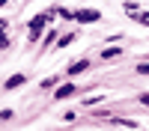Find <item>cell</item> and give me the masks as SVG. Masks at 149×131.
Returning <instances> with one entry per match:
<instances>
[{
	"mask_svg": "<svg viewBox=\"0 0 149 131\" xmlns=\"http://www.w3.org/2000/svg\"><path fill=\"white\" fill-rule=\"evenodd\" d=\"M21 83H24V75H12L6 80V89H15V87H21Z\"/></svg>",
	"mask_w": 149,
	"mask_h": 131,
	"instance_id": "obj_3",
	"label": "cell"
},
{
	"mask_svg": "<svg viewBox=\"0 0 149 131\" xmlns=\"http://www.w3.org/2000/svg\"><path fill=\"white\" fill-rule=\"evenodd\" d=\"M86 66H90V63H86V60H81V63H74V66H72L69 71H72V75H78V71H84Z\"/></svg>",
	"mask_w": 149,
	"mask_h": 131,
	"instance_id": "obj_6",
	"label": "cell"
},
{
	"mask_svg": "<svg viewBox=\"0 0 149 131\" xmlns=\"http://www.w3.org/2000/svg\"><path fill=\"white\" fill-rule=\"evenodd\" d=\"M140 101H143V104H149V95H140Z\"/></svg>",
	"mask_w": 149,
	"mask_h": 131,
	"instance_id": "obj_10",
	"label": "cell"
},
{
	"mask_svg": "<svg viewBox=\"0 0 149 131\" xmlns=\"http://www.w3.org/2000/svg\"><path fill=\"white\" fill-rule=\"evenodd\" d=\"M137 71H140V75H149V63H140V66H137Z\"/></svg>",
	"mask_w": 149,
	"mask_h": 131,
	"instance_id": "obj_8",
	"label": "cell"
},
{
	"mask_svg": "<svg viewBox=\"0 0 149 131\" xmlns=\"http://www.w3.org/2000/svg\"><path fill=\"white\" fill-rule=\"evenodd\" d=\"M128 15H131V18H137L140 24H146V27H149V12H137V9H134V12H128Z\"/></svg>",
	"mask_w": 149,
	"mask_h": 131,
	"instance_id": "obj_4",
	"label": "cell"
},
{
	"mask_svg": "<svg viewBox=\"0 0 149 131\" xmlns=\"http://www.w3.org/2000/svg\"><path fill=\"white\" fill-rule=\"evenodd\" d=\"M48 18H51V15H39V18L30 21V39H39V33H42V27H45Z\"/></svg>",
	"mask_w": 149,
	"mask_h": 131,
	"instance_id": "obj_1",
	"label": "cell"
},
{
	"mask_svg": "<svg viewBox=\"0 0 149 131\" xmlns=\"http://www.w3.org/2000/svg\"><path fill=\"white\" fill-rule=\"evenodd\" d=\"M110 57H119V48H110V51H104V60H110Z\"/></svg>",
	"mask_w": 149,
	"mask_h": 131,
	"instance_id": "obj_7",
	"label": "cell"
},
{
	"mask_svg": "<svg viewBox=\"0 0 149 131\" xmlns=\"http://www.w3.org/2000/svg\"><path fill=\"white\" fill-rule=\"evenodd\" d=\"M6 45H9V39H6L3 33H0V48H6Z\"/></svg>",
	"mask_w": 149,
	"mask_h": 131,
	"instance_id": "obj_9",
	"label": "cell"
},
{
	"mask_svg": "<svg viewBox=\"0 0 149 131\" xmlns=\"http://www.w3.org/2000/svg\"><path fill=\"white\" fill-rule=\"evenodd\" d=\"M72 92H74V87H72V83H66V87H60V89H57V98H69Z\"/></svg>",
	"mask_w": 149,
	"mask_h": 131,
	"instance_id": "obj_5",
	"label": "cell"
},
{
	"mask_svg": "<svg viewBox=\"0 0 149 131\" xmlns=\"http://www.w3.org/2000/svg\"><path fill=\"white\" fill-rule=\"evenodd\" d=\"M74 18H78V21H98V18H102V12H95V9H81V12H74Z\"/></svg>",
	"mask_w": 149,
	"mask_h": 131,
	"instance_id": "obj_2",
	"label": "cell"
}]
</instances>
